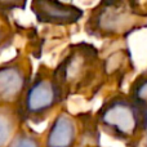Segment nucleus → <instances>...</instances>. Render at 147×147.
I'll return each mask as SVG.
<instances>
[{
    "instance_id": "nucleus-1",
    "label": "nucleus",
    "mask_w": 147,
    "mask_h": 147,
    "mask_svg": "<svg viewBox=\"0 0 147 147\" xmlns=\"http://www.w3.org/2000/svg\"><path fill=\"white\" fill-rule=\"evenodd\" d=\"M102 74L103 62L99 59L98 49L86 43L70 47L66 57L52 71L65 99L72 94L94 96L103 83Z\"/></svg>"
},
{
    "instance_id": "nucleus-2",
    "label": "nucleus",
    "mask_w": 147,
    "mask_h": 147,
    "mask_svg": "<svg viewBox=\"0 0 147 147\" xmlns=\"http://www.w3.org/2000/svg\"><path fill=\"white\" fill-rule=\"evenodd\" d=\"M147 26V12L138 0H99L90 10L85 31L99 39H125Z\"/></svg>"
},
{
    "instance_id": "nucleus-3",
    "label": "nucleus",
    "mask_w": 147,
    "mask_h": 147,
    "mask_svg": "<svg viewBox=\"0 0 147 147\" xmlns=\"http://www.w3.org/2000/svg\"><path fill=\"white\" fill-rule=\"evenodd\" d=\"M63 101L62 92L53 79L52 71L40 66L17 105L18 116L23 124H40Z\"/></svg>"
},
{
    "instance_id": "nucleus-4",
    "label": "nucleus",
    "mask_w": 147,
    "mask_h": 147,
    "mask_svg": "<svg viewBox=\"0 0 147 147\" xmlns=\"http://www.w3.org/2000/svg\"><path fill=\"white\" fill-rule=\"evenodd\" d=\"M98 128L112 138L129 142L141 132L147 130L143 124V114L129 96L115 94L110 97L97 111Z\"/></svg>"
},
{
    "instance_id": "nucleus-5",
    "label": "nucleus",
    "mask_w": 147,
    "mask_h": 147,
    "mask_svg": "<svg viewBox=\"0 0 147 147\" xmlns=\"http://www.w3.org/2000/svg\"><path fill=\"white\" fill-rule=\"evenodd\" d=\"M31 63L22 56L0 63V106L17 107L31 81Z\"/></svg>"
},
{
    "instance_id": "nucleus-6",
    "label": "nucleus",
    "mask_w": 147,
    "mask_h": 147,
    "mask_svg": "<svg viewBox=\"0 0 147 147\" xmlns=\"http://www.w3.org/2000/svg\"><path fill=\"white\" fill-rule=\"evenodd\" d=\"M31 10L38 22L54 26H70L84 16L83 9L61 0H32Z\"/></svg>"
},
{
    "instance_id": "nucleus-7",
    "label": "nucleus",
    "mask_w": 147,
    "mask_h": 147,
    "mask_svg": "<svg viewBox=\"0 0 147 147\" xmlns=\"http://www.w3.org/2000/svg\"><path fill=\"white\" fill-rule=\"evenodd\" d=\"M79 142V123L70 112L57 114L44 138V147H76Z\"/></svg>"
},
{
    "instance_id": "nucleus-8",
    "label": "nucleus",
    "mask_w": 147,
    "mask_h": 147,
    "mask_svg": "<svg viewBox=\"0 0 147 147\" xmlns=\"http://www.w3.org/2000/svg\"><path fill=\"white\" fill-rule=\"evenodd\" d=\"M22 124L17 107L0 106V147L9 146Z\"/></svg>"
},
{
    "instance_id": "nucleus-9",
    "label": "nucleus",
    "mask_w": 147,
    "mask_h": 147,
    "mask_svg": "<svg viewBox=\"0 0 147 147\" xmlns=\"http://www.w3.org/2000/svg\"><path fill=\"white\" fill-rule=\"evenodd\" d=\"M8 147H43V142L27 124H22Z\"/></svg>"
},
{
    "instance_id": "nucleus-10",
    "label": "nucleus",
    "mask_w": 147,
    "mask_h": 147,
    "mask_svg": "<svg viewBox=\"0 0 147 147\" xmlns=\"http://www.w3.org/2000/svg\"><path fill=\"white\" fill-rule=\"evenodd\" d=\"M129 97L141 109L142 114L147 111V71L140 75L130 86Z\"/></svg>"
},
{
    "instance_id": "nucleus-11",
    "label": "nucleus",
    "mask_w": 147,
    "mask_h": 147,
    "mask_svg": "<svg viewBox=\"0 0 147 147\" xmlns=\"http://www.w3.org/2000/svg\"><path fill=\"white\" fill-rule=\"evenodd\" d=\"M13 40V28L8 20V16L0 13V53L3 49L10 45Z\"/></svg>"
},
{
    "instance_id": "nucleus-12",
    "label": "nucleus",
    "mask_w": 147,
    "mask_h": 147,
    "mask_svg": "<svg viewBox=\"0 0 147 147\" xmlns=\"http://www.w3.org/2000/svg\"><path fill=\"white\" fill-rule=\"evenodd\" d=\"M27 0H0V13L9 14L16 9H25Z\"/></svg>"
},
{
    "instance_id": "nucleus-13",
    "label": "nucleus",
    "mask_w": 147,
    "mask_h": 147,
    "mask_svg": "<svg viewBox=\"0 0 147 147\" xmlns=\"http://www.w3.org/2000/svg\"><path fill=\"white\" fill-rule=\"evenodd\" d=\"M128 147H147V130L141 132L137 137L128 142Z\"/></svg>"
},
{
    "instance_id": "nucleus-14",
    "label": "nucleus",
    "mask_w": 147,
    "mask_h": 147,
    "mask_svg": "<svg viewBox=\"0 0 147 147\" xmlns=\"http://www.w3.org/2000/svg\"><path fill=\"white\" fill-rule=\"evenodd\" d=\"M143 124H145V128L147 129V111L143 112Z\"/></svg>"
},
{
    "instance_id": "nucleus-15",
    "label": "nucleus",
    "mask_w": 147,
    "mask_h": 147,
    "mask_svg": "<svg viewBox=\"0 0 147 147\" xmlns=\"http://www.w3.org/2000/svg\"><path fill=\"white\" fill-rule=\"evenodd\" d=\"M86 147H99L98 145H96V146H86Z\"/></svg>"
}]
</instances>
